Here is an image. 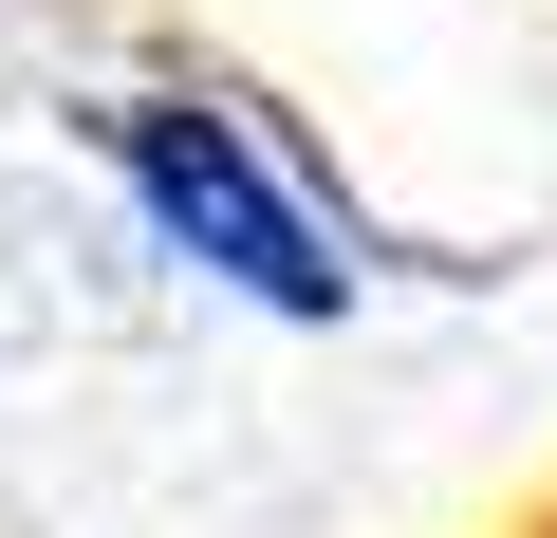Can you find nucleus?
<instances>
[{
    "instance_id": "obj_1",
    "label": "nucleus",
    "mask_w": 557,
    "mask_h": 538,
    "mask_svg": "<svg viewBox=\"0 0 557 538\" xmlns=\"http://www.w3.org/2000/svg\"><path fill=\"white\" fill-rule=\"evenodd\" d=\"M112 167H131V204H149V241L186 260V279H223V298H260V316H354V260H335V223H317V186L260 149V112L242 93H131L112 112Z\"/></svg>"
}]
</instances>
